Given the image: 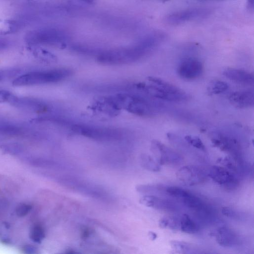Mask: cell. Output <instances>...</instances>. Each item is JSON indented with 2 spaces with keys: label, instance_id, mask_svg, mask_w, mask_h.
I'll list each match as a JSON object with an SVG mask.
<instances>
[{
  "label": "cell",
  "instance_id": "cell-23",
  "mask_svg": "<svg viewBox=\"0 0 254 254\" xmlns=\"http://www.w3.org/2000/svg\"><path fill=\"white\" fill-rule=\"evenodd\" d=\"M184 204L189 208L200 209L203 206L202 200L191 194L183 198Z\"/></svg>",
  "mask_w": 254,
  "mask_h": 254
},
{
  "label": "cell",
  "instance_id": "cell-31",
  "mask_svg": "<svg viewBox=\"0 0 254 254\" xmlns=\"http://www.w3.org/2000/svg\"><path fill=\"white\" fill-rule=\"evenodd\" d=\"M7 46V42L3 39H0V50L6 48Z\"/></svg>",
  "mask_w": 254,
  "mask_h": 254
},
{
  "label": "cell",
  "instance_id": "cell-20",
  "mask_svg": "<svg viewBox=\"0 0 254 254\" xmlns=\"http://www.w3.org/2000/svg\"><path fill=\"white\" fill-rule=\"evenodd\" d=\"M29 237L34 242L40 243L45 237V232L43 227L40 225L33 226L30 231Z\"/></svg>",
  "mask_w": 254,
  "mask_h": 254
},
{
  "label": "cell",
  "instance_id": "cell-30",
  "mask_svg": "<svg viewBox=\"0 0 254 254\" xmlns=\"http://www.w3.org/2000/svg\"><path fill=\"white\" fill-rule=\"evenodd\" d=\"M24 250L26 253L34 254L36 253L37 250L36 248L31 245L25 246Z\"/></svg>",
  "mask_w": 254,
  "mask_h": 254
},
{
  "label": "cell",
  "instance_id": "cell-19",
  "mask_svg": "<svg viewBox=\"0 0 254 254\" xmlns=\"http://www.w3.org/2000/svg\"><path fill=\"white\" fill-rule=\"evenodd\" d=\"M228 88L229 85L227 83L215 80L210 82L207 87V92L210 95L219 94L225 92Z\"/></svg>",
  "mask_w": 254,
  "mask_h": 254
},
{
  "label": "cell",
  "instance_id": "cell-11",
  "mask_svg": "<svg viewBox=\"0 0 254 254\" xmlns=\"http://www.w3.org/2000/svg\"><path fill=\"white\" fill-rule=\"evenodd\" d=\"M208 176L215 182L228 187L237 183L235 176L225 168L219 166H212L209 169Z\"/></svg>",
  "mask_w": 254,
  "mask_h": 254
},
{
  "label": "cell",
  "instance_id": "cell-29",
  "mask_svg": "<svg viewBox=\"0 0 254 254\" xmlns=\"http://www.w3.org/2000/svg\"><path fill=\"white\" fill-rule=\"evenodd\" d=\"M169 217H163L159 221V226L162 229L168 228Z\"/></svg>",
  "mask_w": 254,
  "mask_h": 254
},
{
  "label": "cell",
  "instance_id": "cell-25",
  "mask_svg": "<svg viewBox=\"0 0 254 254\" xmlns=\"http://www.w3.org/2000/svg\"><path fill=\"white\" fill-rule=\"evenodd\" d=\"M165 190L169 195L181 198H184L191 194L185 190L177 187H168L166 188Z\"/></svg>",
  "mask_w": 254,
  "mask_h": 254
},
{
  "label": "cell",
  "instance_id": "cell-32",
  "mask_svg": "<svg viewBox=\"0 0 254 254\" xmlns=\"http://www.w3.org/2000/svg\"><path fill=\"white\" fill-rule=\"evenodd\" d=\"M90 234V230L88 228H84L82 230L81 233V237L82 238H85L88 237L89 234Z\"/></svg>",
  "mask_w": 254,
  "mask_h": 254
},
{
  "label": "cell",
  "instance_id": "cell-27",
  "mask_svg": "<svg viewBox=\"0 0 254 254\" xmlns=\"http://www.w3.org/2000/svg\"><path fill=\"white\" fill-rule=\"evenodd\" d=\"M32 206L29 204L22 203L17 207L15 210L16 214L19 217L26 215L31 211Z\"/></svg>",
  "mask_w": 254,
  "mask_h": 254
},
{
  "label": "cell",
  "instance_id": "cell-17",
  "mask_svg": "<svg viewBox=\"0 0 254 254\" xmlns=\"http://www.w3.org/2000/svg\"><path fill=\"white\" fill-rule=\"evenodd\" d=\"M181 230L187 234H194L198 231V227L194 220L188 214H184L180 220Z\"/></svg>",
  "mask_w": 254,
  "mask_h": 254
},
{
  "label": "cell",
  "instance_id": "cell-14",
  "mask_svg": "<svg viewBox=\"0 0 254 254\" xmlns=\"http://www.w3.org/2000/svg\"><path fill=\"white\" fill-rule=\"evenodd\" d=\"M29 129L16 122L0 118V134L8 136H21Z\"/></svg>",
  "mask_w": 254,
  "mask_h": 254
},
{
  "label": "cell",
  "instance_id": "cell-15",
  "mask_svg": "<svg viewBox=\"0 0 254 254\" xmlns=\"http://www.w3.org/2000/svg\"><path fill=\"white\" fill-rule=\"evenodd\" d=\"M214 236L217 243L223 247H233L238 242V237L235 233L226 227L219 228Z\"/></svg>",
  "mask_w": 254,
  "mask_h": 254
},
{
  "label": "cell",
  "instance_id": "cell-36",
  "mask_svg": "<svg viewBox=\"0 0 254 254\" xmlns=\"http://www.w3.org/2000/svg\"><path fill=\"white\" fill-rule=\"evenodd\" d=\"M162 0V1H167L168 0Z\"/></svg>",
  "mask_w": 254,
  "mask_h": 254
},
{
  "label": "cell",
  "instance_id": "cell-2",
  "mask_svg": "<svg viewBox=\"0 0 254 254\" xmlns=\"http://www.w3.org/2000/svg\"><path fill=\"white\" fill-rule=\"evenodd\" d=\"M66 68L36 70L23 73L12 81L16 86H27L56 83L62 81L71 74Z\"/></svg>",
  "mask_w": 254,
  "mask_h": 254
},
{
  "label": "cell",
  "instance_id": "cell-6",
  "mask_svg": "<svg viewBox=\"0 0 254 254\" xmlns=\"http://www.w3.org/2000/svg\"><path fill=\"white\" fill-rule=\"evenodd\" d=\"M210 13V10L206 8H191L170 13L166 16L165 21L168 24L177 25L205 18Z\"/></svg>",
  "mask_w": 254,
  "mask_h": 254
},
{
  "label": "cell",
  "instance_id": "cell-7",
  "mask_svg": "<svg viewBox=\"0 0 254 254\" xmlns=\"http://www.w3.org/2000/svg\"><path fill=\"white\" fill-rule=\"evenodd\" d=\"M151 149L156 161L160 165L177 164L183 159L180 154L158 140L152 141Z\"/></svg>",
  "mask_w": 254,
  "mask_h": 254
},
{
  "label": "cell",
  "instance_id": "cell-8",
  "mask_svg": "<svg viewBox=\"0 0 254 254\" xmlns=\"http://www.w3.org/2000/svg\"><path fill=\"white\" fill-rule=\"evenodd\" d=\"M177 179L188 186L201 184L206 179L203 170L195 165L184 166L178 170L176 173Z\"/></svg>",
  "mask_w": 254,
  "mask_h": 254
},
{
  "label": "cell",
  "instance_id": "cell-9",
  "mask_svg": "<svg viewBox=\"0 0 254 254\" xmlns=\"http://www.w3.org/2000/svg\"><path fill=\"white\" fill-rule=\"evenodd\" d=\"M203 70V64L198 60L188 58L180 63L177 72L180 77L187 80H192L199 77Z\"/></svg>",
  "mask_w": 254,
  "mask_h": 254
},
{
  "label": "cell",
  "instance_id": "cell-12",
  "mask_svg": "<svg viewBox=\"0 0 254 254\" xmlns=\"http://www.w3.org/2000/svg\"><path fill=\"white\" fill-rule=\"evenodd\" d=\"M229 100L236 108H251L254 105V93L250 90L235 91L230 94Z\"/></svg>",
  "mask_w": 254,
  "mask_h": 254
},
{
  "label": "cell",
  "instance_id": "cell-35",
  "mask_svg": "<svg viewBox=\"0 0 254 254\" xmlns=\"http://www.w3.org/2000/svg\"><path fill=\"white\" fill-rule=\"evenodd\" d=\"M83 0L86 1H87V2H89H89L90 3V2H92L94 0Z\"/></svg>",
  "mask_w": 254,
  "mask_h": 254
},
{
  "label": "cell",
  "instance_id": "cell-21",
  "mask_svg": "<svg viewBox=\"0 0 254 254\" xmlns=\"http://www.w3.org/2000/svg\"><path fill=\"white\" fill-rule=\"evenodd\" d=\"M135 189L139 193L153 195L161 191V186L151 184L138 185L135 187Z\"/></svg>",
  "mask_w": 254,
  "mask_h": 254
},
{
  "label": "cell",
  "instance_id": "cell-24",
  "mask_svg": "<svg viewBox=\"0 0 254 254\" xmlns=\"http://www.w3.org/2000/svg\"><path fill=\"white\" fill-rule=\"evenodd\" d=\"M22 70L18 68L0 69V81H5L13 78L14 79L21 74Z\"/></svg>",
  "mask_w": 254,
  "mask_h": 254
},
{
  "label": "cell",
  "instance_id": "cell-28",
  "mask_svg": "<svg viewBox=\"0 0 254 254\" xmlns=\"http://www.w3.org/2000/svg\"><path fill=\"white\" fill-rule=\"evenodd\" d=\"M221 212L223 215L227 217L234 218L237 217L236 212L229 207L226 206L222 207Z\"/></svg>",
  "mask_w": 254,
  "mask_h": 254
},
{
  "label": "cell",
  "instance_id": "cell-5",
  "mask_svg": "<svg viewBox=\"0 0 254 254\" xmlns=\"http://www.w3.org/2000/svg\"><path fill=\"white\" fill-rule=\"evenodd\" d=\"M5 103L19 109L35 113H44L49 110V106L39 99L18 96L8 91Z\"/></svg>",
  "mask_w": 254,
  "mask_h": 254
},
{
  "label": "cell",
  "instance_id": "cell-4",
  "mask_svg": "<svg viewBox=\"0 0 254 254\" xmlns=\"http://www.w3.org/2000/svg\"><path fill=\"white\" fill-rule=\"evenodd\" d=\"M71 129L78 134L99 141L119 140L125 134L121 129L85 124H75Z\"/></svg>",
  "mask_w": 254,
  "mask_h": 254
},
{
  "label": "cell",
  "instance_id": "cell-26",
  "mask_svg": "<svg viewBox=\"0 0 254 254\" xmlns=\"http://www.w3.org/2000/svg\"><path fill=\"white\" fill-rule=\"evenodd\" d=\"M185 140L190 145L202 151H205L206 149L205 146L203 144V142L202 141L201 139L197 136L192 135H187L185 136Z\"/></svg>",
  "mask_w": 254,
  "mask_h": 254
},
{
  "label": "cell",
  "instance_id": "cell-22",
  "mask_svg": "<svg viewBox=\"0 0 254 254\" xmlns=\"http://www.w3.org/2000/svg\"><path fill=\"white\" fill-rule=\"evenodd\" d=\"M170 245L173 250L177 253H189L191 250L190 245L183 241L171 240Z\"/></svg>",
  "mask_w": 254,
  "mask_h": 254
},
{
  "label": "cell",
  "instance_id": "cell-3",
  "mask_svg": "<svg viewBox=\"0 0 254 254\" xmlns=\"http://www.w3.org/2000/svg\"><path fill=\"white\" fill-rule=\"evenodd\" d=\"M149 84H145V90L151 97L160 100L180 102L189 98L187 93L183 89L163 79L149 77Z\"/></svg>",
  "mask_w": 254,
  "mask_h": 254
},
{
  "label": "cell",
  "instance_id": "cell-10",
  "mask_svg": "<svg viewBox=\"0 0 254 254\" xmlns=\"http://www.w3.org/2000/svg\"><path fill=\"white\" fill-rule=\"evenodd\" d=\"M214 147L223 151L236 153L240 150V144L236 137L229 133L217 131L213 133L211 139Z\"/></svg>",
  "mask_w": 254,
  "mask_h": 254
},
{
  "label": "cell",
  "instance_id": "cell-13",
  "mask_svg": "<svg viewBox=\"0 0 254 254\" xmlns=\"http://www.w3.org/2000/svg\"><path fill=\"white\" fill-rule=\"evenodd\" d=\"M223 74L227 78L236 82L249 86L254 84V75L253 73L244 69L227 68Z\"/></svg>",
  "mask_w": 254,
  "mask_h": 254
},
{
  "label": "cell",
  "instance_id": "cell-33",
  "mask_svg": "<svg viewBox=\"0 0 254 254\" xmlns=\"http://www.w3.org/2000/svg\"><path fill=\"white\" fill-rule=\"evenodd\" d=\"M148 237L149 239L151 241H154L156 240V239L157 237V235L156 233L152 232V231H149L148 233Z\"/></svg>",
  "mask_w": 254,
  "mask_h": 254
},
{
  "label": "cell",
  "instance_id": "cell-34",
  "mask_svg": "<svg viewBox=\"0 0 254 254\" xmlns=\"http://www.w3.org/2000/svg\"><path fill=\"white\" fill-rule=\"evenodd\" d=\"M247 5L250 10L254 9V0H247Z\"/></svg>",
  "mask_w": 254,
  "mask_h": 254
},
{
  "label": "cell",
  "instance_id": "cell-1",
  "mask_svg": "<svg viewBox=\"0 0 254 254\" xmlns=\"http://www.w3.org/2000/svg\"><path fill=\"white\" fill-rule=\"evenodd\" d=\"M163 39L162 34L153 35L135 47L104 52L99 55L98 61L103 64L111 65L136 62L153 50Z\"/></svg>",
  "mask_w": 254,
  "mask_h": 254
},
{
  "label": "cell",
  "instance_id": "cell-18",
  "mask_svg": "<svg viewBox=\"0 0 254 254\" xmlns=\"http://www.w3.org/2000/svg\"><path fill=\"white\" fill-rule=\"evenodd\" d=\"M140 164L145 169L153 172H159L161 165L151 156L147 154H142L140 157Z\"/></svg>",
  "mask_w": 254,
  "mask_h": 254
},
{
  "label": "cell",
  "instance_id": "cell-16",
  "mask_svg": "<svg viewBox=\"0 0 254 254\" xmlns=\"http://www.w3.org/2000/svg\"><path fill=\"white\" fill-rule=\"evenodd\" d=\"M139 202L144 206L157 210H171L175 206L170 201L151 194L143 195L140 198Z\"/></svg>",
  "mask_w": 254,
  "mask_h": 254
}]
</instances>
